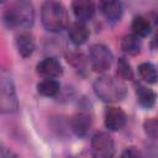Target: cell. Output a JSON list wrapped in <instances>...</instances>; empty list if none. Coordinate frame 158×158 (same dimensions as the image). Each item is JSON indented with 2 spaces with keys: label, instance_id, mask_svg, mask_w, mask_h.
I'll use <instances>...</instances> for the list:
<instances>
[{
  "label": "cell",
  "instance_id": "cell-2",
  "mask_svg": "<svg viewBox=\"0 0 158 158\" xmlns=\"http://www.w3.org/2000/svg\"><path fill=\"white\" fill-rule=\"evenodd\" d=\"M94 91L102 101L114 102L125 98L126 86L120 79H116L111 75H102L94 81Z\"/></svg>",
  "mask_w": 158,
  "mask_h": 158
},
{
  "label": "cell",
  "instance_id": "cell-18",
  "mask_svg": "<svg viewBox=\"0 0 158 158\" xmlns=\"http://www.w3.org/2000/svg\"><path fill=\"white\" fill-rule=\"evenodd\" d=\"M132 30L133 35H136L137 37H146L151 32V23L148 19L143 16H136L132 21Z\"/></svg>",
  "mask_w": 158,
  "mask_h": 158
},
{
  "label": "cell",
  "instance_id": "cell-23",
  "mask_svg": "<svg viewBox=\"0 0 158 158\" xmlns=\"http://www.w3.org/2000/svg\"><path fill=\"white\" fill-rule=\"evenodd\" d=\"M154 46L158 48V33L156 35V37H154Z\"/></svg>",
  "mask_w": 158,
  "mask_h": 158
},
{
  "label": "cell",
  "instance_id": "cell-13",
  "mask_svg": "<svg viewBox=\"0 0 158 158\" xmlns=\"http://www.w3.org/2000/svg\"><path fill=\"white\" fill-rule=\"evenodd\" d=\"M91 126V118L86 112L77 114L72 120V128L77 136H85Z\"/></svg>",
  "mask_w": 158,
  "mask_h": 158
},
{
  "label": "cell",
  "instance_id": "cell-1",
  "mask_svg": "<svg viewBox=\"0 0 158 158\" xmlns=\"http://www.w3.org/2000/svg\"><path fill=\"white\" fill-rule=\"evenodd\" d=\"M2 19L9 28H30L35 21L33 5L26 0L12 2L4 11Z\"/></svg>",
  "mask_w": 158,
  "mask_h": 158
},
{
  "label": "cell",
  "instance_id": "cell-14",
  "mask_svg": "<svg viewBox=\"0 0 158 158\" xmlns=\"http://www.w3.org/2000/svg\"><path fill=\"white\" fill-rule=\"evenodd\" d=\"M141 40L136 35H126L121 40V49L131 56H136L141 51Z\"/></svg>",
  "mask_w": 158,
  "mask_h": 158
},
{
  "label": "cell",
  "instance_id": "cell-20",
  "mask_svg": "<svg viewBox=\"0 0 158 158\" xmlns=\"http://www.w3.org/2000/svg\"><path fill=\"white\" fill-rule=\"evenodd\" d=\"M144 132L151 138H158V117L147 118L143 123Z\"/></svg>",
  "mask_w": 158,
  "mask_h": 158
},
{
  "label": "cell",
  "instance_id": "cell-15",
  "mask_svg": "<svg viewBox=\"0 0 158 158\" xmlns=\"http://www.w3.org/2000/svg\"><path fill=\"white\" fill-rule=\"evenodd\" d=\"M136 98L141 106L149 109L156 104V94L153 90L148 89L147 86L138 85L136 89Z\"/></svg>",
  "mask_w": 158,
  "mask_h": 158
},
{
  "label": "cell",
  "instance_id": "cell-5",
  "mask_svg": "<svg viewBox=\"0 0 158 158\" xmlns=\"http://www.w3.org/2000/svg\"><path fill=\"white\" fill-rule=\"evenodd\" d=\"M89 60L91 68L95 72H105L111 67L112 63V53L111 51L101 43H95L90 47L89 51Z\"/></svg>",
  "mask_w": 158,
  "mask_h": 158
},
{
  "label": "cell",
  "instance_id": "cell-6",
  "mask_svg": "<svg viewBox=\"0 0 158 158\" xmlns=\"http://www.w3.org/2000/svg\"><path fill=\"white\" fill-rule=\"evenodd\" d=\"M115 144L112 137L106 132H96L91 138L93 158H114Z\"/></svg>",
  "mask_w": 158,
  "mask_h": 158
},
{
  "label": "cell",
  "instance_id": "cell-19",
  "mask_svg": "<svg viewBox=\"0 0 158 158\" xmlns=\"http://www.w3.org/2000/svg\"><path fill=\"white\" fill-rule=\"evenodd\" d=\"M117 74L123 80H131L133 78V70L131 68V64L123 57L118 58V62H117Z\"/></svg>",
  "mask_w": 158,
  "mask_h": 158
},
{
  "label": "cell",
  "instance_id": "cell-22",
  "mask_svg": "<svg viewBox=\"0 0 158 158\" xmlns=\"http://www.w3.org/2000/svg\"><path fill=\"white\" fill-rule=\"evenodd\" d=\"M1 158H19V157L11 149H7L6 147H2L1 148Z\"/></svg>",
  "mask_w": 158,
  "mask_h": 158
},
{
  "label": "cell",
  "instance_id": "cell-21",
  "mask_svg": "<svg viewBox=\"0 0 158 158\" xmlns=\"http://www.w3.org/2000/svg\"><path fill=\"white\" fill-rule=\"evenodd\" d=\"M121 158H142V156L137 149L131 147V148H127L123 151V153L121 154Z\"/></svg>",
  "mask_w": 158,
  "mask_h": 158
},
{
  "label": "cell",
  "instance_id": "cell-9",
  "mask_svg": "<svg viewBox=\"0 0 158 158\" xmlns=\"http://www.w3.org/2000/svg\"><path fill=\"white\" fill-rule=\"evenodd\" d=\"M99 9L101 14L109 22H117L122 16V5L120 1L105 0L99 2Z\"/></svg>",
  "mask_w": 158,
  "mask_h": 158
},
{
  "label": "cell",
  "instance_id": "cell-3",
  "mask_svg": "<svg viewBox=\"0 0 158 158\" xmlns=\"http://www.w3.org/2000/svg\"><path fill=\"white\" fill-rule=\"evenodd\" d=\"M41 19L43 27L49 32L62 31L68 22L67 10L58 1H46L42 5Z\"/></svg>",
  "mask_w": 158,
  "mask_h": 158
},
{
  "label": "cell",
  "instance_id": "cell-10",
  "mask_svg": "<svg viewBox=\"0 0 158 158\" xmlns=\"http://www.w3.org/2000/svg\"><path fill=\"white\" fill-rule=\"evenodd\" d=\"M68 36L74 44L80 46L86 42L89 37V28L83 21H75L69 26Z\"/></svg>",
  "mask_w": 158,
  "mask_h": 158
},
{
  "label": "cell",
  "instance_id": "cell-12",
  "mask_svg": "<svg viewBox=\"0 0 158 158\" xmlns=\"http://www.w3.org/2000/svg\"><path fill=\"white\" fill-rule=\"evenodd\" d=\"M16 48L22 57H30L35 49V40L31 33L22 32L16 37Z\"/></svg>",
  "mask_w": 158,
  "mask_h": 158
},
{
  "label": "cell",
  "instance_id": "cell-4",
  "mask_svg": "<svg viewBox=\"0 0 158 158\" xmlns=\"http://www.w3.org/2000/svg\"><path fill=\"white\" fill-rule=\"evenodd\" d=\"M19 109L16 90L10 74L5 70L0 75V110L2 114H14Z\"/></svg>",
  "mask_w": 158,
  "mask_h": 158
},
{
  "label": "cell",
  "instance_id": "cell-8",
  "mask_svg": "<svg viewBox=\"0 0 158 158\" xmlns=\"http://www.w3.org/2000/svg\"><path fill=\"white\" fill-rule=\"evenodd\" d=\"M126 123V114L115 106H110L105 110V126L111 131L121 130Z\"/></svg>",
  "mask_w": 158,
  "mask_h": 158
},
{
  "label": "cell",
  "instance_id": "cell-11",
  "mask_svg": "<svg viewBox=\"0 0 158 158\" xmlns=\"http://www.w3.org/2000/svg\"><path fill=\"white\" fill-rule=\"evenodd\" d=\"M73 12L78 21H86L90 20L95 14V6L91 1L88 0H77L72 4Z\"/></svg>",
  "mask_w": 158,
  "mask_h": 158
},
{
  "label": "cell",
  "instance_id": "cell-7",
  "mask_svg": "<svg viewBox=\"0 0 158 158\" xmlns=\"http://www.w3.org/2000/svg\"><path fill=\"white\" fill-rule=\"evenodd\" d=\"M37 72L46 79H54L62 75L63 67L58 59L53 57H48V58L42 59L37 64Z\"/></svg>",
  "mask_w": 158,
  "mask_h": 158
},
{
  "label": "cell",
  "instance_id": "cell-17",
  "mask_svg": "<svg viewBox=\"0 0 158 158\" xmlns=\"http://www.w3.org/2000/svg\"><path fill=\"white\" fill-rule=\"evenodd\" d=\"M138 74L139 77L148 84H153L158 80V72L152 63L144 62L138 65Z\"/></svg>",
  "mask_w": 158,
  "mask_h": 158
},
{
  "label": "cell",
  "instance_id": "cell-16",
  "mask_svg": "<svg viewBox=\"0 0 158 158\" xmlns=\"http://www.w3.org/2000/svg\"><path fill=\"white\" fill-rule=\"evenodd\" d=\"M60 85L56 79H43L37 85V91L43 96H54L59 93Z\"/></svg>",
  "mask_w": 158,
  "mask_h": 158
}]
</instances>
